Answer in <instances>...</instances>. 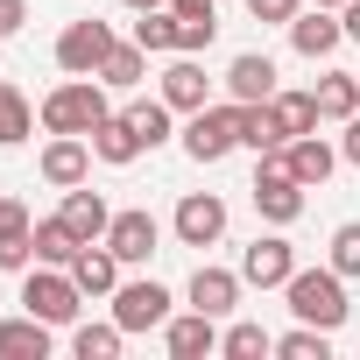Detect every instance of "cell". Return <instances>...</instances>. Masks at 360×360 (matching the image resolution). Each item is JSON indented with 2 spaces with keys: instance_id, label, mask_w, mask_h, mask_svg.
<instances>
[{
  "instance_id": "6da1fadb",
  "label": "cell",
  "mask_w": 360,
  "mask_h": 360,
  "mask_svg": "<svg viewBox=\"0 0 360 360\" xmlns=\"http://www.w3.org/2000/svg\"><path fill=\"white\" fill-rule=\"evenodd\" d=\"M283 297H290V318L297 325H325V332H339L346 325V276L325 262V269H297L290 283H283Z\"/></svg>"
},
{
  "instance_id": "7a4b0ae2",
  "label": "cell",
  "mask_w": 360,
  "mask_h": 360,
  "mask_svg": "<svg viewBox=\"0 0 360 360\" xmlns=\"http://www.w3.org/2000/svg\"><path fill=\"white\" fill-rule=\"evenodd\" d=\"M106 113H113V106H106V85H99V78H64V85L43 92V106H36L43 134H92Z\"/></svg>"
},
{
  "instance_id": "3957f363",
  "label": "cell",
  "mask_w": 360,
  "mask_h": 360,
  "mask_svg": "<svg viewBox=\"0 0 360 360\" xmlns=\"http://www.w3.org/2000/svg\"><path fill=\"white\" fill-rule=\"evenodd\" d=\"M22 311H36L43 325H78L85 311V290L71 269H50V262H29L22 269Z\"/></svg>"
},
{
  "instance_id": "277c9868",
  "label": "cell",
  "mask_w": 360,
  "mask_h": 360,
  "mask_svg": "<svg viewBox=\"0 0 360 360\" xmlns=\"http://www.w3.org/2000/svg\"><path fill=\"white\" fill-rule=\"evenodd\" d=\"M176 141H184V155H191V162H226V155L240 148V99L184 113V127H176Z\"/></svg>"
},
{
  "instance_id": "5b68a950",
  "label": "cell",
  "mask_w": 360,
  "mask_h": 360,
  "mask_svg": "<svg viewBox=\"0 0 360 360\" xmlns=\"http://www.w3.org/2000/svg\"><path fill=\"white\" fill-rule=\"evenodd\" d=\"M113 22H99V15H78V22H64L57 29V71L64 78H99V64L113 57Z\"/></svg>"
},
{
  "instance_id": "8992f818",
  "label": "cell",
  "mask_w": 360,
  "mask_h": 360,
  "mask_svg": "<svg viewBox=\"0 0 360 360\" xmlns=\"http://www.w3.org/2000/svg\"><path fill=\"white\" fill-rule=\"evenodd\" d=\"M255 212L269 226H297L304 219V184L290 176L283 155H255Z\"/></svg>"
},
{
  "instance_id": "52a82bcc",
  "label": "cell",
  "mask_w": 360,
  "mask_h": 360,
  "mask_svg": "<svg viewBox=\"0 0 360 360\" xmlns=\"http://www.w3.org/2000/svg\"><path fill=\"white\" fill-rule=\"evenodd\" d=\"M169 233H176V248H219L226 240V198L219 191H184L176 212H169Z\"/></svg>"
},
{
  "instance_id": "ba28073f",
  "label": "cell",
  "mask_w": 360,
  "mask_h": 360,
  "mask_svg": "<svg viewBox=\"0 0 360 360\" xmlns=\"http://www.w3.org/2000/svg\"><path fill=\"white\" fill-rule=\"evenodd\" d=\"M106 304H113V318H120V325H127V339H134V332H162V325H169V304H176V297H169V290H162L155 276H134V283H120V290H113Z\"/></svg>"
},
{
  "instance_id": "9c48e42d",
  "label": "cell",
  "mask_w": 360,
  "mask_h": 360,
  "mask_svg": "<svg viewBox=\"0 0 360 360\" xmlns=\"http://www.w3.org/2000/svg\"><path fill=\"white\" fill-rule=\"evenodd\" d=\"M92 134H50L43 141V155H36V176H43V184L50 191H71V184H85V176H92Z\"/></svg>"
},
{
  "instance_id": "30bf717a",
  "label": "cell",
  "mask_w": 360,
  "mask_h": 360,
  "mask_svg": "<svg viewBox=\"0 0 360 360\" xmlns=\"http://www.w3.org/2000/svg\"><path fill=\"white\" fill-rule=\"evenodd\" d=\"M297 276V248L283 240V233H255L248 248H240V283L248 290H283Z\"/></svg>"
},
{
  "instance_id": "8fae6325",
  "label": "cell",
  "mask_w": 360,
  "mask_h": 360,
  "mask_svg": "<svg viewBox=\"0 0 360 360\" xmlns=\"http://www.w3.org/2000/svg\"><path fill=\"white\" fill-rule=\"evenodd\" d=\"M106 248H113L127 269H141V262L162 248V219H155L148 205H127V212H113V226H106Z\"/></svg>"
},
{
  "instance_id": "7c38bea8",
  "label": "cell",
  "mask_w": 360,
  "mask_h": 360,
  "mask_svg": "<svg viewBox=\"0 0 360 360\" xmlns=\"http://www.w3.org/2000/svg\"><path fill=\"white\" fill-rule=\"evenodd\" d=\"M36 262V212L0 191V276H22Z\"/></svg>"
},
{
  "instance_id": "4fadbf2b",
  "label": "cell",
  "mask_w": 360,
  "mask_h": 360,
  "mask_svg": "<svg viewBox=\"0 0 360 360\" xmlns=\"http://www.w3.org/2000/svg\"><path fill=\"white\" fill-rule=\"evenodd\" d=\"M155 92H162L176 113H198V106H212V78H205V64H198V57H184V50H169V64H162Z\"/></svg>"
},
{
  "instance_id": "5bb4252c",
  "label": "cell",
  "mask_w": 360,
  "mask_h": 360,
  "mask_svg": "<svg viewBox=\"0 0 360 360\" xmlns=\"http://www.w3.org/2000/svg\"><path fill=\"white\" fill-rule=\"evenodd\" d=\"M240 290H248V283H240V269H219V262H198V269H191V290H184V297H191V311H212V318H233V311H240Z\"/></svg>"
},
{
  "instance_id": "9a60e30c",
  "label": "cell",
  "mask_w": 360,
  "mask_h": 360,
  "mask_svg": "<svg viewBox=\"0 0 360 360\" xmlns=\"http://www.w3.org/2000/svg\"><path fill=\"white\" fill-rule=\"evenodd\" d=\"M162 346H169V360H205V353H219V318L212 311H169Z\"/></svg>"
},
{
  "instance_id": "2e32d148",
  "label": "cell",
  "mask_w": 360,
  "mask_h": 360,
  "mask_svg": "<svg viewBox=\"0 0 360 360\" xmlns=\"http://www.w3.org/2000/svg\"><path fill=\"white\" fill-rule=\"evenodd\" d=\"M346 43V22H339V8H297V22H290V50L297 57H311V64H325L332 50Z\"/></svg>"
},
{
  "instance_id": "e0dca14e",
  "label": "cell",
  "mask_w": 360,
  "mask_h": 360,
  "mask_svg": "<svg viewBox=\"0 0 360 360\" xmlns=\"http://www.w3.org/2000/svg\"><path fill=\"white\" fill-rule=\"evenodd\" d=\"M226 92L240 99V106H262V99H276L283 85H276V57H262V50H240L233 64H226Z\"/></svg>"
},
{
  "instance_id": "ac0fdd59",
  "label": "cell",
  "mask_w": 360,
  "mask_h": 360,
  "mask_svg": "<svg viewBox=\"0 0 360 360\" xmlns=\"http://www.w3.org/2000/svg\"><path fill=\"white\" fill-rule=\"evenodd\" d=\"M50 346H57V325H43L36 311L0 318V360H50Z\"/></svg>"
},
{
  "instance_id": "d6986e66",
  "label": "cell",
  "mask_w": 360,
  "mask_h": 360,
  "mask_svg": "<svg viewBox=\"0 0 360 360\" xmlns=\"http://www.w3.org/2000/svg\"><path fill=\"white\" fill-rule=\"evenodd\" d=\"M283 162H290V176H297V184H304V191H318V184H325V176L339 169V148H332V141H325V134L311 127V134H297V141L283 148Z\"/></svg>"
},
{
  "instance_id": "ffe728a7",
  "label": "cell",
  "mask_w": 360,
  "mask_h": 360,
  "mask_svg": "<svg viewBox=\"0 0 360 360\" xmlns=\"http://www.w3.org/2000/svg\"><path fill=\"white\" fill-rule=\"evenodd\" d=\"M120 269H127V262H120L106 240H85V248L71 255V276H78L85 297H113V290H120Z\"/></svg>"
},
{
  "instance_id": "44dd1931",
  "label": "cell",
  "mask_w": 360,
  "mask_h": 360,
  "mask_svg": "<svg viewBox=\"0 0 360 360\" xmlns=\"http://www.w3.org/2000/svg\"><path fill=\"white\" fill-rule=\"evenodd\" d=\"M92 155H99L106 169H127V162H134V155H148V148H141V134H134V120H127V113H106V120L92 127Z\"/></svg>"
},
{
  "instance_id": "7402d4cb",
  "label": "cell",
  "mask_w": 360,
  "mask_h": 360,
  "mask_svg": "<svg viewBox=\"0 0 360 360\" xmlns=\"http://www.w3.org/2000/svg\"><path fill=\"white\" fill-rule=\"evenodd\" d=\"M57 212H64V226H71L78 240H106V226H113V205H106L99 191H85V184H71Z\"/></svg>"
},
{
  "instance_id": "603a6c76",
  "label": "cell",
  "mask_w": 360,
  "mask_h": 360,
  "mask_svg": "<svg viewBox=\"0 0 360 360\" xmlns=\"http://www.w3.org/2000/svg\"><path fill=\"white\" fill-rule=\"evenodd\" d=\"M120 346H127V325L120 318H78L71 325V353L78 360H120Z\"/></svg>"
},
{
  "instance_id": "cb8c5ba5",
  "label": "cell",
  "mask_w": 360,
  "mask_h": 360,
  "mask_svg": "<svg viewBox=\"0 0 360 360\" xmlns=\"http://www.w3.org/2000/svg\"><path fill=\"white\" fill-rule=\"evenodd\" d=\"M311 92H318V120H339V127H346V120L360 113V78H353V71H325Z\"/></svg>"
},
{
  "instance_id": "d4e9b609",
  "label": "cell",
  "mask_w": 360,
  "mask_h": 360,
  "mask_svg": "<svg viewBox=\"0 0 360 360\" xmlns=\"http://www.w3.org/2000/svg\"><path fill=\"white\" fill-rule=\"evenodd\" d=\"M141 78H148V50H141L134 36H127V43H113V57L99 64V85H106V92H134Z\"/></svg>"
},
{
  "instance_id": "484cf974",
  "label": "cell",
  "mask_w": 360,
  "mask_h": 360,
  "mask_svg": "<svg viewBox=\"0 0 360 360\" xmlns=\"http://www.w3.org/2000/svg\"><path fill=\"white\" fill-rule=\"evenodd\" d=\"M127 120H134V134H141V148H162L169 134H176V106L155 92V99H134V106H120Z\"/></svg>"
},
{
  "instance_id": "4316f807",
  "label": "cell",
  "mask_w": 360,
  "mask_h": 360,
  "mask_svg": "<svg viewBox=\"0 0 360 360\" xmlns=\"http://www.w3.org/2000/svg\"><path fill=\"white\" fill-rule=\"evenodd\" d=\"M29 134H36V106H29V92L0 78V148H22Z\"/></svg>"
},
{
  "instance_id": "83f0119b",
  "label": "cell",
  "mask_w": 360,
  "mask_h": 360,
  "mask_svg": "<svg viewBox=\"0 0 360 360\" xmlns=\"http://www.w3.org/2000/svg\"><path fill=\"white\" fill-rule=\"evenodd\" d=\"M240 148H255V155H283V148H290V134L276 127L269 99H262V106H240Z\"/></svg>"
},
{
  "instance_id": "f1b7e54d",
  "label": "cell",
  "mask_w": 360,
  "mask_h": 360,
  "mask_svg": "<svg viewBox=\"0 0 360 360\" xmlns=\"http://www.w3.org/2000/svg\"><path fill=\"white\" fill-rule=\"evenodd\" d=\"M85 240L64 226V212H50V219H36V262H50V269H71V255H78Z\"/></svg>"
},
{
  "instance_id": "f546056e",
  "label": "cell",
  "mask_w": 360,
  "mask_h": 360,
  "mask_svg": "<svg viewBox=\"0 0 360 360\" xmlns=\"http://www.w3.org/2000/svg\"><path fill=\"white\" fill-rule=\"evenodd\" d=\"M269 113H276V127L297 141V134H311V127H318V92H276V99H269Z\"/></svg>"
},
{
  "instance_id": "4dcf8cb0",
  "label": "cell",
  "mask_w": 360,
  "mask_h": 360,
  "mask_svg": "<svg viewBox=\"0 0 360 360\" xmlns=\"http://www.w3.org/2000/svg\"><path fill=\"white\" fill-rule=\"evenodd\" d=\"M219 353H226V360H262V353H276V332H262L255 318H233V325L219 332Z\"/></svg>"
},
{
  "instance_id": "1f68e13d",
  "label": "cell",
  "mask_w": 360,
  "mask_h": 360,
  "mask_svg": "<svg viewBox=\"0 0 360 360\" xmlns=\"http://www.w3.org/2000/svg\"><path fill=\"white\" fill-rule=\"evenodd\" d=\"M134 43H141L148 57H169V50H176V8H148V15H134Z\"/></svg>"
},
{
  "instance_id": "d6a6232c",
  "label": "cell",
  "mask_w": 360,
  "mask_h": 360,
  "mask_svg": "<svg viewBox=\"0 0 360 360\" xmlns=\"http://www.w3.org/2000/svg\"><path fill=\"white\" fill-rule=\"evenodd\" d=\"M276 353L283 360H332V332L325 325H290V332H276Z\"/></svg>"
},
{
  "instance_id": "836d02e7",
  "label": "cell",
  "mask_w": 360,
  "mask_h": 360,
  "mask_svg": "<svg viewBox=\"0 0 360 360\" xmlns=\"http://www.w3.org/2000/svg\"><path fill=\"white\" fill-rule=\"evenodd\" d=\"M325 262L353 283L360 276V219H346V226H332V248H325Z\"/></svg>"
},
{
  "instance_id": "e575fe53",
  "label": "cell",
  "mask_w": 360,
  "mask_h": 360,
  "mask_svg": "<svg viewBox=\"0 0 360 360\" xmlns=\"http://www.w3.org/2000/svg\"><path fill=\"white\" fill-rule=\"evenodd\" d=\"M297 8H304V0H248V15H255L262 29H290V22H297Z\"/></svg>"
},
{
  "instance_id": "d590c367",
  "label": "cell",
  "mask_w": 360,
  "mask_h": 360,
  "mask_svg": "<svg viewBox=\"0 0 360 360\" xmlns=\"http://www.w3.org/2000/svg\"><path fill=\"white\" fill-rule=\"evenodd\" d=\"M29 29V0H0V36H22Z\"/></svg>"
},
{
  "instance_id": "8d00e7d4",
  "label": "cell",
  "mask_w": 360,
  "mask_h": 360,
  "mask_svg": "<svg viewBox=\"0 0 360 360\" xmlns=\"http://www.w3.org/2000/svg\"><path fill=\"white\" fill-rule=\"evenodd\" d=\"M184 22H219V0H169Z\"/></svg>"
},
{
  "instance_id": "74e56055",
  "label": "cell",
  "mask_w": 360,
  "mask_h": 360,
  "mask_svg": "<svg viewBox=\"0 0 360 360\" xmlns=\"http://www.w3.org/2000/svg\"><path fill=\"white\" fill-rule=\"evenodd\" d=\"M339 162H353V169H360V113H353V120H346V134H339Z\"/></svg>"
},
{
  "instance_id": "f35d334b",
  "label": "cell",
  "mask_w": 360,
  "mask_h": 360,
  "mask_svg": "<svg viewBox=\"0 0 360 360\" xmlns=\"http://www.w3.org/2000/svg\"><path fill=\"white\" fill-rule=\"evenodd\" d=\"M339 22H346V43H360V0H346V8H339Z\"/></svg>"
},
{
  "instance_id": "ab89813d",
  "label": "cell",
  "mask_w": 360,
  "mask_h": 360,
  "mask_svg": "<svg viewBox=\"0 0 360 360\" xmlns=\"http://www.w3.org/2000/svg\"><path fill=\"white\" fill-rule=\"evenodd\" d=\"M120 8L127 15H148V8H169V0H120Z\"/></svg>"
},
{
  "instance_id": "60d3db41",
  "label": "cell",
  "mask_w": 360,
  "mask_h": 360,
  "mask_svg": "<svg viewBox=\"0 0 360 360\" xmlns=\"http://www.w3.org/2000/svg\"><path fill=\"white\" fill-rule=\"evenodd\" d=\"M311 8H346V0H311Z\"/></svg>"
},
{
  "instance_id": "b9f144b4",
  "label": "cell",
  "mask_w": 360,
  "mask_h": 360,
  "mask_svg": "<svg viewBox=\"0 0 360 360\" xmlns=\"http://www.w3.org/2000/svg\"><path fill=\"white\" fill-rule=\"evenodd\" d=\"M353 78H360V64H353Z\"/></svg>"
}]
</instances>
